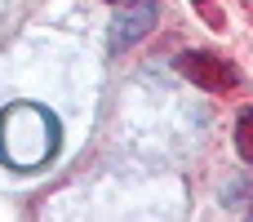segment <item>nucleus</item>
I'll use <instances>...</instances> for the list:
<instances>
[{
    "instance_id": "f257e3e1",
    "label": "nucleus",
    "mask_w": 253,
    "mask_h": 222,
    "mask_svg": "<svg viewBox=\"0 0 253 222\" xmlns=\"http://www.w3.org/2000/svg\"><path fill=\"white\" fill-rule=\"evenodd\" d=\"M178 71H182L191 85L209 89V93H227V89H236V67L222 62V58L209 53V49H187V53H178Z\"/></svg>"
},
{
    "instance_id": "f03ea898",
    "label": "nucleus",
    "mask_w": 253,
    "mask_h": 222,
    "mask_svg": "<svg viewBox=\"0 0 253 222\" xmlns=\"http://www.w3.org/2000/svg\"><path fill=\"white\" fill-rule=\"evenodd\" d=\"M156 18H160V9H156V0H129L120 13H116V22H111V36H107V49L111 53H125V49H133L151 27H156Z\"/></svg>"
},
{
    "instance_id": "7ed1b4c3",
    "label": "nucleus",
    "mask_w": 253,
    "mask_h": 222,
    "mask_svg": "<svg viewBox=\"0 0 253 222\" xmlns=\"http://www.w3.org/2000/svg\"><path fill=\"white\" fill-rule=\"evenodd\" d=\"M236 151H240L245 165H253V107H245L240 120H236Z\"/></svg>"
}]
</instances>
